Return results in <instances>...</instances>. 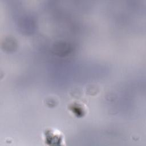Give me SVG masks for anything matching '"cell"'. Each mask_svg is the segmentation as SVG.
<instances>
[{
    "instance_id": "cell-1",
    "label": "cell",
    "mask_w": 146,
    "mask_h": 146,
    "mask_svg": "<svg viewBox=\"0 0 146 146\" xmlns=\"http://www.w3.org/2000/svg\"><path fill=\"white\" fill-rule=\"evenodd\" d=\"M45 141L47 142L63 141V137L59 131L54 129H47L44 133ZM50 143V144H51Z\"/></svg>"
}]
</instances>
